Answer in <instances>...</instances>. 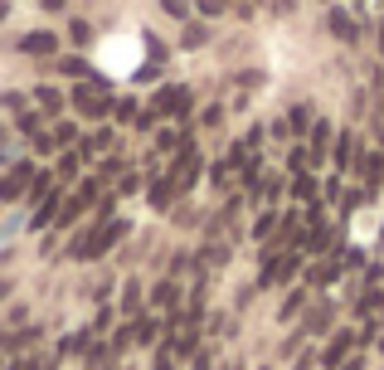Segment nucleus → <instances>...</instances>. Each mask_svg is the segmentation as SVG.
Wrapping results in <instances>:
<instances>
[{
    "label": "nucleus",
    "mask_w": 384,
    "mask_h": 370,
    "mask_svg": "<svg viewBox=\"0 0 384 370\" xmlns=\"http://www.w3.org/2000/svg\"><path fill=\"white\" fill-rule=\"evenodd\" d=\"M69 102H78V112H83L88 122H102V117L117 112V97H107L97 83H78V88L69 92Z\"/></svg>",
    "instance_id": "obj_1"
},
{
    "label": "nucleus",
    "mask_w": 384,
    "mask_h": 370,
    "mask_svg": "<svg viewBox=\"0 0 384 370\" xmlns=\"http://www.w3.org/2000/svg\"><path fill=\"white\" fill-rule=\"evenodd\" d=\"M151 112H156V117H180V122H185V117H190V88H180V83L161 88L156 97H151ZM185 127H190V122H185Z\"/></svg>",
    "instance_id": "obj_2"
},
{
    "label": "nucleus",
    "mask_w": 384,
    "mask_h": 370,
    "mask_svg": "<svg viewBox=\"0 0 384 370\" xmlns=\"http://www.w3.org/2000/svg\"><path fill=\"white\" fill-rule=\"evenodd\" d=\"M34 181H39V166H34V161H15V166H10V176L0 181V195H5V200H20Z\"/></svg>",
    "instance_id": "obj_3"
},
{
    "label": "nucleus",
    "mask_w": 384,
    "mask_h": 370,
    "mask_svg": "<svg viewBox=\"0 0 384 370\" xmlns=\"http://www.w3.org/2000/svg\"><path fill=\"white\" fill-rule=\"evenodd\" d=\"M355 341H360V336H355L350 327H346V331H336V336H331V346L321 351V366H326V370H346V356H350V346H355Z\"/></svg>",
    "instance_id": "obj_4"
},
{
    "label": "nucleus",
    "mask_w": 384,
    "mask_h": 370,
    "mask_svg": "<svg viewBox=\"0 0 384 370\" xmlns=\"http://www.w3.org/2000/svg\"><path fill=\"white\" fill-rule=\"evenodd\" d=\"M180 190H176V176L171 171H161V176H151L146 185V200H151V210H171V200H176Z\"/></svg>",
    "instance_id": "obj_5"
},
{
    "label": "nucleus",
    "mask_w": 384,
    "mask_h": 370,
    "mask_svg": "<svg viewBox=\"0 0 384 370\" xmlns=\"http://www.w3.org/2000/svg\"><path fill=\"white\" fill-rule=\"evenodd\" d=\"M341 273H346V249H336L326 263H316V268L306 273V282H311V287H331V282H336Z\"/></svg>",
    "instance_id": "obj_6"
},
{
    "label": "nucleus",
    "mask_w": 384,
    "mask_h": 370,
    "mask_svg": "<svg viewBox=\"0 0 384 370\" xmlns=\"http://www.w3.org/2000/svg\"><path fill=\"white\" fill-rule=\"evenodd\" d=\"M331 156H336V166H341V171H346V166H360V161H365V151H360V137H355V132H341Z\"/></svg>",
    "instance_id": "obj_7"
},
{
    "label": "nucleus",
    "mask_w": 384,
    "mask_h": 370,
    "mask_svg": "<svg viewBox=\"0 0 384 370\" xmlns=\"http://www.w3.org/2000/svg\"><path fill=\"white\" fill-rule=\"evenodd\" d=\"M326 20H331V34H336V39H346V44H355V39H360V25H355V15H350V10L331 5V15H326Z\"/></svg>",
    "instance_id": "obj_8"
},
{
    "label": "nucleus",
    "mask_w": 384,
    "mask_h": 370,
    "mask_svg": "<svg viewBox=\"0 0 384 370\" xmlns=\"http://www.w3.org/2000/svg\"><path fill=\"white\" fill-rule=\"evenodd\" d=\"M39 336H44L39 327H20V331H10V336H5V356H10V361H20L29 346H39Z\"/></svg>",
    "instance_id": "obj_9"
},
{
    "label": "nucleus",
    "mask_w": 384,
    "mask_h": 370,
    "mask_svg": "<svg viewBox=\"0 0 384 370\" xmlns=\"http://www.w3.org/2000/svg\"><path fill=\"white\" fill-rule=\"evenodd\" d=\"M292 200L306 210V205H321V185H316V176L306 171V176H292V190H287Z\"/></svg>",
    "instance_id": "obj_10"
},
{
    "label": "nucleus",
    "mask_w": 384,
    "mask_h": 370,
    "mask_svg": "<svg viewBox=\"0 0 384 370\" xmlns=\"http://www.w3.org/2000/svg\"><path fill=\"white\" fill-rule=\"evenodd\" d=\"M54 49H59L54 29H29V34H20V54H54Z\"/></svg>",
    "instance_id": "obj_11"
},
{
    "label": "nucleus",
    "mask_w": 384,
    "mask_h": 370,
    "mask_svg": "<svg viewBox=\"0 0 384 370\" xmlns=\"http://www.w3.org/2000/svg\"><path fill=\"white\" fill-rule=\"evenodd\" d=\"M380 307H384V292H380V287H365V292L355 297V307H350V312H355V322L365 327V322H375V312H380Z\"/></svg>",
    "instance_id": "obj_12"
},
{
    "label": "nucleus",
    "mask_w": 384,
    "mask_h": 370,
    "mask_svg": "<svg viewBox=\"0 0 384 370\" xmlns=\"http://www.w3.org/2000/svg\"><path fill=\"white\" fill-rule=\"evenodd\" d=\"M131 327H136V346H156V341H166V322H161V317H136Z\"/></svg>",
    "instance_id": "obj_13"
},
{
    "label": "nucleus",
    "mask_w": 384,
    "mask_h": 370,
    "mask_svg": "<svg viewBox=\"0 0 384 370\" xmlns=\"http://www.w3.org/2000/svg\"><path fill=\"white\" fill-rule=\"evenodd\" d=\"M34 102H39V112H44V117H59L69 97H64V92L54 88V83H39V88H34Z\"/></svg>",
    "instance_id": "obj_14"
},
{
    "label": "nucleus",
    "mask_w": 384,
    "mask_h": 370,
    "mask_svg": "<svg viewBox=\"0 0 384 370\" xmlns=\"http://www.w3.org/2000/svg\"><path fill=\"white\" fill-rule=\"evenodd\" d=\"M326 327H331V302H316L306 312V322H301V336H321Z\"/></svg>",
    "instance_id": "obj_15"
},
{
    "label": "nucleus",
    "mask_w": 384,
    "mask_h": 370,
    "mask_svg": "<svg viewBox=\"0 0 384 370\" xmlns=\"http://www.w3.org/2000/svg\"><path fill=\"white\" fill-rule=\"evenodd\" d=\"M355 171L365 176V195H375V190L384 185V156H365V161H360Z\"/></svg>",
    "instance_id": "obj_16"
},
{
    "label": "nucleus",
    "mask_w": 384,
    "mask_h": 370,
    "mask_svg": "<svg viewBox=\"0 0 384 370\" xmlns=\"http://www.w3.org/2000/svg\"><path fill=\"white\" fill-rule=\"evenodd\" d=\"M54 69H59V74H69V78H83V83H97V74L88 69V59H78V54H69V59H59Z\"/></svg>",
    "instance_id": "obj_17"
},
{
    "label": "nucleus",
    "mask_w": 384,
    "mask_h": 370,
    "mask_svg": "<svg viewBox=\"0 0 384 370\" xmlns=\"http://www.w3.org/2000/svg\"><path fill=\"white\" fill-rule=\"evenodd\" d=\"M278 224H283V214H278V210H263V214L253 219V239H258V244H268V239L278 234Z\"/></svg>",
    "instance_id": "obj_18"
},
{
    "label": "nucleus",
    "mask_w": 384,
    "mask_h": 370,
    "mask_svg": "<svg viewBox=\"0 0 384 370\" xmlns=\"http://www.w3.org/2000/svg\"><path fill=\"white\" fill-rule=\"evenodd\" d=\"M78 151H83V161H88V156H102V151H112V132H107V127H97L93 137H83V146H78Z\"/></svg>",
    "instance_id": "obj_19"
},
{
    "label": "nucleus",
    "mask_w": 384,
    "mask_h": 370,
    "mask_svg": "<svg viewBox=\"0 0 384 370\" xmlns=\"http://www.w3.org/2000/svg\"><path fill=\"white\" fill-rule=\"evenodd\" d=\"M301 307H306V287H292L287 297H283V307H278V317H283V322H292Z\"/></svg>",
    "instance_id": "obj_20"
},
{
    "label": "nucleus",
    "mask_w": 384,
    "mask_h": 370,
    "mask_svg": "<svg viewBox=\"0 0 384 370\" xmlns=\"http://www.w3.org/2000/svg\"><path fill=\"white\" fill-rule=\"evenodd\" d=\"M141 302H146V297H141V282H136V278H127V287H122V312H131V317H136V312H141Z\"/></svg>",
    "instance_id": "obj_21"
},
{
    "label": "nucleus",
    "mask_w": 384,
    "mask_h": 370,
    "mask_svg": "<svg viewBox=\"0 0 384 370\" xmlns=\"http://www.w3.org/2000/svg\"><path fill=\"white\" fill-rule=\"evenodd\" d=\"M112 356H117V351H112V341H93V346H88V366H93V370H102Z\"/></svg>",
    "instance_id": "obj_22"
},
{
    "label": "nucleus",
    "mask_w": 384,
    "mask_h": 370,
    "mask_svg": "<svg viewBox=\"0 0 384 370\" xmlns=\"http://www.w3.org/2000/svg\"><path fill=\"white\" fill-rule=\"evenodd\" d=\"M117 122H141V107H136V97H117V112H112Z\"/></svg>",
    "instance_id": "obj_23"
},
{
    "label": "nucleus",
    "mask_w": 384,
    "mask_h": 370,
    "mask_svg": "<svg viewBox=\"0 0 384 370\" xmlns=\"http://www.w3.org/2000/svg\"><path fill=\"white\" fill-rule=\"evenodd\" d=\"M29 146H34V156H54V151H59V137H54V132H39Z\"/></svg>",
    "instance_id": "obj_24"
},
{
    "label": "nucleus",
    "mask_w": 384,
    "mask_h": 370,
    "mask_svg": "<svg viewBox=\"0 0 384 370\" xmlns=\"http://www.w3.org/2000/svg\"><path fill=\"white\" fill-rule=\"evenodd\" d=\"M78 166H83V151H69V156L59 161V171H54V176H59V181H69V176H78Z\"/></svg>",
    "instance_id": "obj_25"
},
{
    "label": "nucleus",
    "mask_w": 384,
    "mask_h": 370,
    "mask_svg": "<svg viewBox=\"0 0 384 370\" xmlns=\"http://www.w3.org/2000/svg\"><path fill=\"white\" fill-rule=\"evenodd\" d=\"M15 127H20V132H24L29 142H34V137L44 132V127H39V112H24V117H15Z\"/></svg>",
    "instance_id": "obj_26"
},
{
    "label": "nucleus",
    "mask_w": 384,
    "mask_h": 370,
    "mask_svg": "<svg viewBox=\"0 0 384 370\" xmlns=\"http://www.w3.org/2000/svg\"><path fill=\"white\" fill-rule=\"evenodd\" d=\"M199 259H204L209 268H219V263H229V244H209V249H204Z\"/></svg>",
    "instance_id": "obj_27"
},
{
    "label": "nucleus",
    "mask_w": 384,
    "mask_h": 370,
    "mask_svg": "<svg viewBox=\"0 0 384 370\" xmlns=\"http://www.w3.org/2000/svg\"><path fill=\"white\" fill-rule=\"evenodd\" d=\"M204 39H209V29H204V25H185V34H180V44H185V49L204 44Z\"/></svg>",
    "instance_id": "obj_28"
},
{
    "label": "nucleus",
    "mask_w": 384,
    "mask_h": 370,
    "mask_svg": "<svg viewBox=\"0 0 384 370\" xmlns=\"http://www.w3.org/2000/svg\"><path fill=\"white\" fill-rule=\"evenodd\" d=\"M321 200H341V205H346V195H341V176H326V181H321Z\"/></svg>",
    "instance_id": "obj_29"
},
{
    "label": "nucleus",
    "mask_w": 384,
    "mask_h": 370,
    "mask_svg": "<svg viewBox=\"0 0 384 370\" xmlns=\"http://www.w3.org/2000/svg\"><path fill=\"white\" fill-rule=\"evenodd\" d=\"M171 361H176V351H171V341H161V351H156L151 370H171Z\"/></svg>",
    "instance_id": "obj_30"
},
{
    "label": "nucleus",
    "mask_w": 384,
    "mask_h": 370,
    "mask_svg": "<svg viewBox=\"0 0 384 370\" xmlns=\"http://www.w3.org/2000/svg\"><path fill=\"white\" fill-rule=\"evenodd\" d=\"M229 176H234V166H229V161H219V166H214V171H209V181L219 185V190H224V185H229Z\"/></svg>",
    "instance_id": "obj_31"
},
{
    "label": "nucleus",
    "mask_w": 384,
    "mask_h": 370,
    "mask_svg": "<svg viewBox=\"0 0 384 370\" xmlns=\"http://www.w3.org/2000/svg\"><path fill=\"white\" fill-rule=\"evenodd\" d=\"M190 259H194V254H185V249H180V254H171V278L185 273V268H190Z\"/></svg>",
    "instance_id": "obj_32"
},
{
    "label": "nucleus",
    "mask_w": 384,
    "mask_h": 370,
    "mask_svg": "<svg viewBox=\"0 0 384 370\" xmlns=\"http://www.w3.org/2000/svg\"><path fill=\"white\" fill-rule=\"evenodd\" d=\"M54 137H59V146H73V142H83V137H78V127H69V122H64Z\"/></svg>",
    "instance_id": "obj_33"
},
{
    "label": "nucleus",
    "mask_w": 384,
    "mask_h": 370,
    "mask_svg": "<svg viewBox=\"0 0 384 370\" xmlns=\"http://www.w3.org/2000/svg\"><path fill=\"white\" fill-rule=\"evenodd\" d=\"M69 34H73V44H83L93 29H88V20H73V25H69Z\"/></svg>",
    "instance_id": "obj_34"
},
{
    "label": "nucleus",
    "mask_w": 384,
    "mask_h": 370,
    "mask_svg": "<svg viewBox=\"0 0 384 370\" xmlns=\"http://www.w3.org/2000/svg\"><path fill=\"white\" fill-rule=\"evenodd\" d=\"M268 132H273V137H278V142H283V137H292L287 117H273V122H268Z\"/></svg>",
    "instance_id": "obj_35"
},
{
    "label": "nucleus",
    "mask_w": 384,
    "mask_h": 370,
    "mask_svg": "<svg viewBox=\"0 0 384 370\" xmlns=\"http://www.w3.org/2000/svg\"><path fill=\"white\" fill-rule=\"evenodd\" d=\"M93 331H112V307H97V322H93Z\"/></svg>",
    "instance_id": "obj_36"
},
{
    "label": "nucleus",
    "mask_w": 384,
    "mask_h": 370,
    "mask_svg": "<svg viewBox=\"0 0 384 370\" xmlns=\"http://www.w3.org/2000/svg\"><path fill=\"white\" fill-rule=\"evenodd\" d=\"M131 190H141V176H131V171H127V181L117 185V195H131Z\"/></svg>",
    "instance_id": "obj_37"
},
{
    "label": "nucleus",
    "mask_w": 384,
    "mask_h": 370,
    "mask_svg": "<svg viewBox=\"0 0 384 370\" xmlns=\"http://www.w3.org/2000/svg\"><path fill=\"white\" fill-rule=\"evenodd\" d=\"M311 366H321V356H311V351H301V356H297V370H311Z\"/></svg>",
    "instance_id": "obj_38"
},
{
    "label": "nucleus",
    "mask_w": 384,
    "mask_h": 370,
    "mask_svg": "<svg viewBox=\"0 0 384 370\" xmlns=\"http://www.w3.org/2000/svg\"><path fill=\"white\" fill-rule=\"evenodd\" d=\"M219 370H239V361H229V366H219Z\"/></svg>",
    "instance_id": "obj_39"
},
{
    "label": "nucleus",
    "mask_w": 384,
    "mask_h": 370,
    "mask_svg": "<svg viewBox=\"0 0 384 370\" xmlns=\"http://www.w3.org/2000/svg\"><path fill=\"white\" fill-rule=\"evenodd\" d=\"M380 249H384V224H380Z\"/></svg>",
    "instance_id": "obj_40"
},
{
    "label": "nucleus",
    "mask_w": 384,
    "mask_h": 370,
    "mask_svg": "<svg viewBox=\"0 0 384 370\" xmlns=\"http://www.w3.org/2000/svg\"><path fill=\"white\" fill-rule=\"evenodd\" d=\"M380 49H384V25H380Z\"/></svg>",
    "instance_id": "obj_41"
},
{
    "label": "nucleus",
    "mask_w": 384,
    "mask_h": 370,
    "mask_svg": "<svg viewBox=\"0 0 384 370\" xmlns=\"http://www.w3.org/2000/svg\"><path fill=\"white\" fill-rule=\"evenodd\" d=\"M380 351H384V336H380Z\"/></svg>",
    "instance_id": "obj_42"
},
{
    "label": "nucleus",
    "mask_w": 384,
    "mask_h": 370,
    "mask_svg": "<svg viewBox=\"0 0 384 370\" xmlns=\"http://www.w3.org/2000/svg\"><path fill=\"white\" fill-rule=\"evenodd\" d=\"M258 370H273V366H258Z\"/></svg>",
    "instance_id": "obj_43"
}]
</instances>
